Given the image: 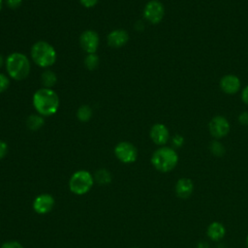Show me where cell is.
Masks as SVG:
<instances>
[{
  "label": "cell",
  "mask_w": 248,
  "mask_h": 248,
  "mask_svg": "<svg viewBox=\"0 0 248 248\" xmlns=\"http://www.w3.org/2000/svg\"><path fill=\"white\" fill-rule=\"evenodd\" d=\"M79 2L85 8H92L97 4L98 0H79Z\"/></svg>",
  "instance_id": "cell-28"
},
{
  "label": "cell",
  "mask_w": 248,
  "mask_h": 248,
  "mask_svg": "<svg viewBox=\"0 0 248 248\" xmlns=\"http://www.w3.org/2000/svg\"><path fill=\"white\" fill-rule=\"evenodd\" d=\"M1 248H23V246L19 242H17V241L11 240V241L4 242L1 245Z\"/></svg>",
  "instance_id": "cell-23"
},
{
  "label": "cell",
  "mask_w": 248,
  "mask_h": 248,
  "mask_svg": "<svg viewBox=\"0 0 248 248\" xmlns=\"http://www.w3.org/2000/svg\"><path fill=\"white\" fill-rule=\"evenodd\" d=\"M116 158L124 164H132L137 160L138 150L136 146L129 141H120L114 147Z\"/></svg>",
  "instance_id": "cell-7"
},
{
  "label": "cell",
  "mask_w": 248,
  "mask_h": 248,
  "mask_svg": "<svg viewBox=\"0 0 248 248\" xmlns=\"http://www.w3.org/2000/svg\"><path fill=\"white\" fill-rule=\"evenodd\" d=\"M9 86H10L9 78L6 75L0 73V93L5 92Z\"/></svg>",
  "instance_id": "cell-22"
},
{
  "label": "cell",
  "mask_w": 248,
  "mask_h": 248,
  "mask_svg": "<svg viewBox=\"0 0 248 248\" xmlns=\"http://www.w3.org/2000/svg\"><path fill=\"white\" fill-rule=\"evenodd\" d=\"M246 244H247V247H248V235H247V237H246Z\"/></svg>",
  "instance_id": "cell-33"
},
{
  "label": "cell",
  "mask_w": 248,
  "mask_h": 248,
  "mask_svg": "<svg viewBox=\"0 0 248 248\" xmlns=\"http://www.w3.org/2000/svg\"><path fill=\"white\" fill-rule=\"evenodd\" d=\"M207 236L213 240V241H218L221 240L225 234H226V229L224 225L220 222H212L208 227L206 231Z\"/></svg>",
  "instance_id": "cell-15"
},
{
  "label": "cell",
  "mask_w": 248,
  "mask_h": 248,
  "mask_svg": "<svg viewBox=\"0 0 248 248\" xmlns=\"http://www.w3.org/2000/svg\"><path fill=\"white\" fill-rule=\"evenodd\" d=\"M8 75L15 80L26 78L30 73V61L27 56L20 52L11 53L5 61Z\"/></svg>",
  "instance_id": "cell-2"
},
{
  "label": "cell",
  "mask_w": 248,
  "mask_h": 248,
  "mask_svg": "<svg viewBox=\"0 0 248 248\" xmlns=\"http://www.w3.org/2000/svg\"><path fill=\"white\" fill-rule=\"evenodd\" d=\"M93 184L94 177L89 171L84 170L74 172L69 180V188L76 195L86 194L92 188Z\"/></svg>",
  "instance_id": "cell-5"
},
{
  "label": "cell",
  "mask_w": 248,
  "mask_h": 248,
  "mask_svg": "<svg viewBox=\"0 0 248 248\" xmlns=\"http://www.w3.org/2000/svg\"><path fill=\"white\" fill-rule=\"evenodd\" d=\"M108 44L111 47H121L125 46L129 40V34L124 29H115L112 30L108 35Z\"/></svg>",
  "instance_id": "cell-13"
},
{
  "label": "cell",
  "mask_w": 248,
  "mask_h": 248,
  "mask_svg": "<svg viewBox=\"0 0 248 248\" xmlns=\"http://www.w3.org/2000/svg\"><path fill=\"white\" fill-rule=\"evenodd\" d=\"M8 149H9L8 144L5 141L0 140V160L3 159L7 155Z\"/></svg>",
  "instance_id": "cell-26"
},
{
  "label": "cell",
  "mask_w": 248,
  "mask_h": 248,
  "mask_svg": "<svg viewBox=\"0 0 248 248\" xmlns=\"http://www.w3.org/2000/svg\"><path fill=\"white\" fill-rule=\"evenodd\" d=\"M5 3L9 8L16 9L21 5L22 0H5Z\"/></svg>",
  "instance_id": "cell-25"
},
{
  "label": "cell",
  "mask_w": 248,
  "mask_h": 248,
  "mask_svg": "<svg viewBox=\"0 0 248 248\" xmlns=\"http://www.w3.org/2000/svg\"><path fill=\"white\" fill-rule=\"evenodd\" d=\"M44 123L45 121L41 114H31L26 119V125L28 129L32 131L39 130L44 125Z\"/></svg>",
  "instance_id": "cell-16"
},
{
  "label": "cell",
  "mask_w": 248,
  "mask_h": 248,
  "mask_svg": "<svg viewBox=\"0 0 248 248\" xmlns=\"http://www.w3.org/2000/svg\"><path fill=\"white\" fill-rule=\"evenodd\" d=\"M240 79L232 74L225 75L220 79V88L226 94L237 93L240 89Z\"/></svg>",
  "instance_id": "cell-12"
},
{
  "label": "cell",
  "mask_w": 248,
  "mask_h": 248,
  "mask_svg": "<svg viewBox=\"0 0 248 248\" xmlns=\"http://www.w3.org/2000/svg\"><path fill=\"white\" fill-rule=\"evenodd\" d=\"M54 205V199L49 194H41L35 198L33 208L39 214L48 213Z\"/></svg>",
  "instance_id": "cell-11"
},
{
  "label": "cell",
  "mask_w": 248,
  "mask_h": 248,
  "mask_svg": "<svg viewBox=\"0 0 248 248\" xmlns=\"http://www.w3.org/2000/svg\"><path fill=\"white\" fill-rule=\"evenodd\" d=\"M92 116V108L87 105H82L77 111V117L81 122H87Z\"/></svg>",
  "instance_id": "cell-19"
},
{
  "label": "cell",
  "mask_w": 248,
  "mask_h": 248,
  "mask_svg": "<svg viewBox=\"0 0 248 248\" xmlns=\"http://www.w3.org/2000/svg\"><path fill=\"white\" fill-rule=\"evenodd\" d=\"M194 191V183L191 179L182 177L175 184V194L181 199L189 198Z\"/></svg>",
  "instance_id": "cell-14"
},
{
  "label": "cell",
  "mask_w": 248,
  "mask_h": 248,
  "mask_svg": "<svg viewBox=\"0 0 248 248\" xmlns=\"http://www.w3.org/2000/svg\"><path fill=\"white\" fill-rule=\"evenodd\" d=\"M2 7H3V0H0V12L2 10Z\"/></svg>",
  "instance_id": "cell-32"
},
{
  "label": "cell",
  "mask_w": 248,
  "mask_h": 248,
  "mask_svg": "<svg viewBox=\"0 0 248 248\" xmlns=\"http://www.w3.org/2000/svg\"><path fill=\"white\" fill-rule=\"evenodd\" d=\"M57 81V77L54 72L50 70H46L42 74V82L44 83L45 87L51 88Z\"/></svg>",
  "instance_id": "cell-18"
},
{
  "label": "cell",
  "mask_w": 248,
  "mask_h": 248,
  "mask_svg": "<svg viewBox=\"0 0 248 248\" xmlns=\"http://www.w3.org/2000/svg\"><path fill=\"white\" fill-rule=\"evenodd\" d=\"M177 163L178 155L171 147L162 146L155 150L151 156L152 166L161 172H169L172 170Z\"/></svg>",
  "instance_id": "cell-3"
},
{
  "label": "cell",
  "mask_w": 248,
  "mask_h": 248,
  "mask_svg": "<svg viewBox=\"0 0 248 248\" xmlns=\"http://www.w3.org/2000/svg\"><path fill=\"white\" fill-rule=\"evenodd\" d=\"M197 248H210V246H209V244H208L207 242H205V241H201V242L198 243Z\"/></svg>",
  "instance_id": "cell-30"
},
{
  "label": "cell",
  "mask_w": 248,
  "mask_h": 248,
  "mask_svg": "<svg viewBox=\"0 0 248 248\" xmlns=\"http://www.w3.org/2000/svg\"><path fill=\"white\" fill-rule=\"evenodd\" d=\"M238 121L242 125H248V111H242L238 115Z\"/></svg>",
  "instance_id": "cell-27"
},
{
  "label": "cell",
  "mask_w": 248,
  "mask_h": 248,
  "mask_svg": "<svg viewBox=\"0 0 248 248\" xmlns=\"http://www.w3.org/2000/svg\"><path fill=\"white\" fill-rule=\"evenodd\" d=\"M32 103L36 111L42 116L53 115L59 108V97L51 88L38 89L33 95Z\"/></svg>",
  "instance_id": "cell-1"
},
{
  "label": "cell",
  "mask_w": 248,
  "mask_h": 248,
  "mask_svg": "<svg viewBox=\"0 0 248 248\" xmlns=\"http://www.w3.org/2000/svg\"><path fill=\"white\" fill-rule=\"evenodd\" d=\"M94 179L101 185H107L111 181V174L106 169H100L95 172Z\"/></svg>",
  "instance_id": "cell-17"
},
{
  "label": "cell",
  "mask_w": 248,
  "mask_h": 248,
  "mask_svg": "<svg viewBox=\"0 0 248 248\" xmlns=\"http://www.w3.org/2000/svg\"><path fill=\"white\" fill-rule=\"evenodd\" d=\"M171 141H172L173 146H175V147H180V146H182L183 143H184V138H183L181 135H175V136L172 138Z\"/></svg>",
  "instance_id": "cell-24"
},
{
  "label": "cell",
  "mask_w": 248,
  "mask_h": 248,
  "mask_svg": "<svg viewBox=\"0 0 248 248\" xmlns=\"http://www.w3.org/2000/svg\"><path fill=\"white\" fill-rule=\"evenodd\" d=\"M84 65L88 70H95L99 66V57L96 53H89L85 56Z\"/></svg>",
  "instance_id": "cell-20"
},
{
  "label": "cell",
  "mask_w": 248,
  "mask_h": 248,
  "mask_svg": "<svg viewBox=\"0 0 248 248\" xmlns=\"http://www.w3.org/2000/svg\"><path fill=\"white\" fill-rule=\"evenodd\" d=\"M164 16L165 7L159 0H150L145 4L143 9V16L148 22L157 24L162 21Z\"/></svg>",
  "instance_id": "cell-6"
},
{
  "label": "cell",
  "mask_w": 248,
  "mask_h": 248,
  "mask_svg": "<svg viewBox=\"0 0 248 248\" xmlns=\"http://www.w3.org/2000/svg\"><path fill=\"white\" fill-rule=\"evenodd\" d=\"M31 57L36 65L42 68H48L56 61L54 47L46 41H38L31 47Z\"/></svg>",
  "instance_id": "cell-4"
},
{
  "label": "cell",
  "mask_w": 248,
  "mask_h": 248,
  "mask_svg": "<svg viewBox=\"0 0 248 248\" xmlns=\"http://www.w3.org/2000/svg\"><path fill=\"white\" fill-rule=\"evenodd\" d=\"M150 138L157 145H164L170 140V132L166 125L162 123L154 124L150 129Z\"/></svg>",
  "instance_id": "cell-10"
},
{
  "label": "cell",
  "mask_w": 248,
  "mask_h": 248,
  "mask_svg": "<svg viewBox=\"0 0 248 248\" xmlns=\"http://www.w3.org/2000/svg\"><path fill=\"white\" fill-rule=\"evenodd\" d=\"M209 149L211 151V153L215 156H218V157H221L225 154L226 150H225V147L224 145L218 141V140H214L210 143V146H209Z\"/></svg>",
  "instance_id": "cell-21"
},
{
  "label": "cell",
  "mask_w": 248,
  "mask_h": 248,
  "mask_svg": "<svg viewBox=\"0 0 248 248\" xmlns=\"http://www.w3.org/2000/svg\"><path fill=\"white\" fill-rule=\"evenodd\" d=\"M99 35L94 30H85L79 37L80 46L84 51L89 53H95L99 46Z\"/></svg>",
  "instance_id": "cell-9"
},
{
  "label": "cell",
  "mask_w": 248,
  "mask_h": 248,
  "mask_svg": "<svg viewBox=\"0 0 248 248\" xmlns=\"http://www.w3.org/2000/svg\"><path fill=\"white\" fill-rule=\"evenodd\" d=\"M208 130L213 138L222 139L229 134L230 123L226 117L222 115H216L209 121Z\"/></svg>",
  "instance_id": "cell-8"
},
{
  "label": "cell",
  "mask_w": 248,
  "mask_h": 248,
  "mask_svg": "<svg viewBox=\"0 0 248 248\" xmlns=\"http://www.w3.org/2000/svg\"><path fill=\"white\" fill-rule=\"evenodd\" d=\"M241 100L244 104L248 105V85H246L241 91Z\"/></svg>",
  "instance_id": "cell-29"
},
{
  "label": "cell",
  "mask_w": 248,
  "mask_h": 248,
  "mask_svg": "<svg viewBox=\"0 0 248 248\" xmlns=\"http://www.w3.org/2000/svg\"><path fill=\"white\" fill-rule=\"evenodd\" d=\"M3 64H4V58H3V56L0 54V68L3 66Z\"/></svg>",
  "instance_id": "cell-31"
}]
</instances>
